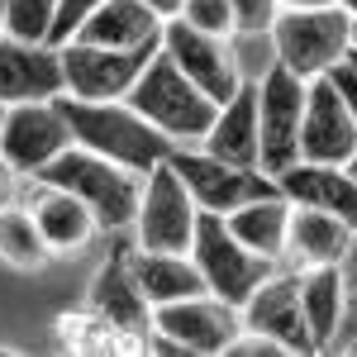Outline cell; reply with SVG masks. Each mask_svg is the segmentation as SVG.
Wrapping results in <instances>:
<instances>
[{
    "label": "cell",
    "instance_id": "obj_1",
    "mask_svg": "<svg viewBox=\"0 0 357 357\" xmlns=\"http://www.w3.org/2000/svg\"><path fill=\"white\" fill-rule=\"evenodd\" d=\"M53 105L62 110L67 129H72V143H82L91 153L110 158V162L129 167V172H153L158 162L172 158V138L162 129H153L143 114L129 105V100H77V96H53Z\"/></svg>",
    "mask_w": 357,
    "mask_h": 357
},
{
    "label": "cell",
    "instance_id": "obj_6",
    "mask_svg": "<svg viewBox=\"0 0 357 357\" xmlns=\"http://www.w3.org/2000/svg\"><path fill=\"white\" fill-rule=\"evenodd\" d=\"M243 329L238 305L220 301L210 291L186 296V301L153 305V333H148V353H200L215 357L229 348V338Z\"/></svg>",
    "mask_w": 357,
    "mask_h": 357
},
{
    "label": "cell",
    "instance_id": "obj_15",
    "mask_svg": "<svg viewBox=\"0 0 357 357\" xmlns=\"http://www.w3.org/2000/svg\"><path fill=\"white\" fill-rule=\"evenodd\" d=\"M357 148V124L343 96L333 91L329 77H310L305 86V119H301V158L296 162H348Z\"/></svg>",
    "mask_w": 357,
    "mask_h": 357
},
{
    "label": "cell",
    "instance_id": "obj_8",
    "mask_svg": "<svg viewBox=\"0 0 357 357\" xmlns=\"http://www.w3.org/2000/svg\"><path fill=\"white\" fill-rule=\"evenodd\" d=\"M195 220H200V205L186 191L181 172L167 162H158L153 172H143V191H138V248H153V252H191L195 238Z\"/></svg>",
    "mask_w": 357,
    "mask_h": 357
},
{
    "label": "cell",
    "instance_id": "obj_7",
    "mask_svg": "<svg viewBox=\"0 0 357 357\" xmlns=\"http://www.w3.org/2000/svg\"><path fill=\"white\" fill-rule=\"evenodd\" d=\"M305 77L286 62H272L257 77V167L276 176L301 158V119H305Z\"/></svg>",
    "mask_w": 357,
    "mask_h": 357
},
{
    "label": "cell",
    "instance_id": "obj_17",
    "mask_svg": "<svg viewBox=\"0 0 357 357\" xmlns=\"http://www.w3.org/2000/svg\"><path fill=\"white\" fill-rule=\"evenodd\" d=\"M276 186L291 205L324 210L357 234V181L338 162H291L286 172H276Z\"/></svg>",
    "mask_w": 357,
    "mask_h": 357
},
{
    "label": "cell",
    "instance_id": "obj_5",
    "mask_svg": "<svg viewBox=\"0 0 357 357\" xmlns=\"http://www.w3.org/2000/svg\"><path fill=\"white\" fill-rule=\"evenodd\" d=\"M191 262L200 267V276H205V291L220 296V301H229V305H243L248 296L281 267V262H272V257L243 248L234 234H229L224 215H210V210H200V220H195Z\"/></svg>",
    "mask_w": 357,
    "mask_h": 357
},
{
    "label": "cell",
    "instance_id": "obj_30",
    "mask_svg": "<svg viewBox=\"0 0 357 357\" xmlns=\"http://www.w3.org/2000/svg\"><path fill=\"white\" fill-rule=\"evenodd\" d=\"M100 5H105V0H57V24H53V38H48V43H53V48L67 43V38L86 24V15L100 10Z\"/></svg>",
    "mask_w": 357,
    "mask_h": 357
},
{
    "label": "cell",
    "instance_id": "obj_35",
    "mask_svg": "<svg viewBox=\"0 0 357 357\" xmlns=\"http://www.w3.org/2000/svg\"><path fill=\"white\" fill-rule=\"evenodd\" d=\"M314 5H338V0H281V10H314Z\"/></svg>",
    "mask_w": 357,
    "mask_h": 357
},
{
    "label": "cell",
    "instance_id": "obj_21",
    "mask_svg": "<svg viewBox=\"0 0 357 357\" xmlns=\"http://www.w3.org/2000/svg\"><path fill=\"white\" fill-rule=\"evenodd\" d=\"M72 38L100 48H148V43H162V20L143 0H105L100 10L86 15V24Z\"/></svg>",
    "mask_w": 357,
    "mask_h": 357
},
{
    "label": "cell",
    "instance_id": "obj_11",
    "mask_svg": "<svg viewBox=\"0 0 357 357\" xmlns=\"http://www.w3.org/2000/svg\"><path fill=\"white\" fill-rule=\"evenodd\" d=\"M162 53L172 57V62H176V67L215 100V105H224V100L243 86L238 57H234V38L191 29L186 20H167L162 24Z\"/></svg>",
    "mask_w": 357,
    "mask_h": 357
},
{
    "label": "cell",
    "instance_id": "obj_36",
    "mask_svg": "<svg viewBox=\"0 0 357 357\" xmlns=\"http://www.w3.org/2000/svg\"><path fill=\"white\" fill-rule=\"evenodd\" d=\"M343 172H348V176H353V181H357V148H353V153H348V162H343Z\"/></svg>",
    "mask_w": 357,
    "mask_h": 357
},
{
    "label": "cell",
    "instance_id": "obj_10",
    "mask_svg": "<svg viewBox=\"0 0 357 357\" xmlns=\"http://www.w3.org/2000/svg\"><path fill=\"white\" fill-rule=\"evenodd\" d=\"M172 167L181 172L186 191L195 195L200 210L210 215H229L248 200H262V195H276V176H267L262 167H234L224 158H210L205 148H172Z\"/></svg>",
    "mask_w": 357,
    "mask_h": 357
},
{
    "label": "cell",
    "instance_id": "obj_31",
    "mask_svg": "<svg viewBox=\"0 0 357 357\" xmlns=\"http://www.w3.org/2000/svg\"><path fill=\"white\" fill-rule=\"evenodd\" d=\"M224 353L229 357H291L276 338H267V333H257V329H238L234 338H229Z\"/></svg>",
    "mask_w": 357,
    "mask_h": 357
},
{
    "label": "cell",
    "instance_id": "obj_28",
    "mask_svg": "<svg viewBox=\"0 0 357 357\" xmlns=\"http://www.w3.org/2000/svg\"><path fill=\"white\" fill-rule=\"evenodd\" d=\"M338 272H343V324H338L333 348H343L357 333V234H353V243H348V252H343V262H338Z\"/></svg>",
    "mask_w": 357,
    "mask_h": 357
},
{
    "label": "cell",
    "instance_id": "obj_18",
    "mask_svg": "<svg viewBox=\"0 0 357 357\" xmlns=\"http://www.w3.org/2000/svg\"><path fill=\"white\" fill-rule=\"evenodd\" d=\"M91 310L105 324L134 333V338H148L153 333V305L143 301L134 272H129V252H114L110 262L96 272V281H91Z\"/></svg>",
    "mask_w": 357,
    "mask_h": 357
},
{
    "label": "cell",
    "instance_id": "obj_25",
    "mask_svg": "<svg viewBox=\"0 0 357 357\" xmlns=\"http://www.w3.org/2000/svg\"><path fill=\"white\" fill-rule=\"evenodd\" d=\"M48 257H53V248L43 243L24 200L5 205L0 210V262H10L15 272H38V267H48Z\"/></svg>",
    "mask_w": 357,
    "mask_h": 357
},
{
    "label": "cell",
    "instance_id": "obj_2",
    "mask_svg": "<svg viewBox=\"0 0 357 357\" xmlns=\"http://www.w3.org/2000/svg\"><path fill=\"white\" fill-rule=\"evenodd\" d=\"M129 105H134L153 129H162L176 148H200V138L210 134V124H215V100L200 91V86L172 62V57L158 48V53L148 57V67L138 72V82L129 86V96H124Z\"/></svg>",
    "mask_w": 357,
    "mask_h": 357
},
{
    "label": "cell",
    "instance_id": "obj_32",
    "mask_svg": "<svg viewBox=\"0 0 357 357\" xmlns=\"http://www.w3.org/2000/svg\"><path fill=\"white\" fill-rule=\"evenodd\" d=\"M324 77H329L333 91L343 96V105H348V114H353V124H357V57L343 53V57L329 67V72H324Z\"/></svg>",
    "mask_w": 357,
    "mask_h": 357
},
{
    "label": "cell",
    "instance_id": "obj_33",
    "mask_svg": "<svg viewBox=\"0 0 357 357\" xmlns=\"http://www.w3.org/2000/svg\"><path fill=\"white\" fill-rule=\"evenodd\" d=\"M20 191H24V172H15V167L0 158V210H5V205H15Z\"/></svg>",
    "mask_w": 357,
    "mask_h": 357
},
{
    "label": "cell",
    "instance_id": "obj_12",
    "mask_svg": "<svg viewBox=\"0 0 357 357\" xmlns=\"http://www.w3.org/2000/svg\"><path fill=\"white\" fill-rule=\"evenodd\" d=\"M62 148H72V129L53 100H20L5 105V124H0V158L15 172H43Z\"/></svg>",
    "mask_w": 357,
    "mask_h": 357
},
{
    "label": "cell",
    "instance_id": "obj_37",
    "mask_svg": "<svg viewBox=\"0 0 357 357\" xmlns=\"http://www.w3.org/2000/svg\"><path fill=\"white\" fill-rule=\"evenodd\" d=\"M338 5H343V10H348V15H357V0H338Z\"/></svg>",
    "mask_w": 357,
    "mask_h": 357
},
{
    "label": "cell",
    "instance_id": "obj_39",
    "mask_svg": "<svg viewBox=\"0 0 357 357\" xmlns=\"http://www.w3.org/2000/svg\"><path fill=\"white\" fill-rule=\"evenodd\" d=\"M348 53H353V57H357V48H348Z\"/></svg>",
    "mask_w": 357,
    "mask_h": 357
},
{
    "label": "cell",
    "instance_id": "obj_29",
    "mask_svg": "<svg viewBox=\"0 0 357 357\" xmlns=\"http://www.w3.org/2000/svg\"><path fill=\"white\" fill-rule=\"evenodd\" d=\"M229 5H234L238 33H272L276 15H281V0H229Z\"/></svg>",
    "mask_w": 357,
    "mask_h": 357
},
{
    "label": "cell",
    "instance_id": "obj_26",
    "mask_svg": "<svg viewBox=\"0 0 357 357\" xmlns=\"http://www.w3.org/2000/svg\"><path fill=\"white\" fill-rule=\"evenodd\" d=\"M57 24V0H0V33L24 38V43H48Z\"/></svg>",
    "mask_w": 357,
    "mask_h": 357
},
{
    "label": "cell",
    "instance_id": "obj_22",
    "mask_svg": "<svg viewBox=\"0 0 357 357\" xmlns=\"http://www.w3.org/2000/svg\"><path fill=\"white\" fill-rule=\"evenodd\" d=\"M129 272H134L138 291L148 305H167V301H186L205 291V276L191 262V252H153V248H138L129 252Z\"/></svg>",
    "mask_w": 357,
    "mask_h": 357
},
{
    "label": "cell",
    "instance_id": "obj_14",
    "mask_svg": "<svg viewBox=\"0 0 357 357\" xmlns=\"http://www.w3.org/2000/svg\"><path fill=\"white\" fill-rule=\"evenodd\" d=\"M24 210L33 215L38 224V234H43V243L53 248V257H67V252H82L96 234H100V224L91 215V205L77 200L72 191H62L53 181H43V176H24Z\"/></svg>",
    "mask_w": 357,
    "mask_h": 357
},
{
    "label": "cell",
    "instance_id": "obj_3",
    "mask_svg": "<svg viewBox=\"0 0 357 357\" xmlns=\"http://www.w3.org/2000/svg\"><path fill=\"white\" fill-rule=\"evenodd\" d=\"M33 176H43V181H53L62 191H72L77 200L91 205V215L100 229H129L138 215V191H143V176L129 172V167L110 162V158H100V153H91L82 143H72V148H62L53 162L43 167V172H33Z\"/></svg>",
    "mask_w": 357,
    "mask_h": 357
},
{
    "label": "cell",
    "instance_id": "obj_38",
    "mask_svg": "<svg viewBox=\"0 0 357 357\" xmlns=\"http://www.w3.org/2000/svg\"><path fill=\"white\" fill-rule=\"evenodd\" d=\"M353 48H357V15H353Z\"/></svg>",
    "mask_w": 357,
    "mask_h": 357
},
{
    "label": "cell",
    "instance_id": "obj_9",
    "mask_svg": "<svg viewBox=\"0 0 357 357\" xmlns=\"http://www.w3.org/2000/svg\"><path fill=\"white\" fill-rule=\"evenodd\" d=\"M162 43L148 48H100V43H82L67 38L57 43V62H62V91L77 100H124L138 72L148 67V57Z\"/></svg>",
    "mask_w": 357,
    "mask_h": 357
},
{
    "label": "cell",
    "instance_id": "obj_24",
    "mask_svg": "<svg viewBox=\"0 0 357 357\" xmlns=\"http://www.w3.org/2000/svg\"><path fill=\"white\" fill-rule=\"evenodd\" d=\"M224 224H229V234H234L243 248L281 262V252H286V224H291V200H286L281 191L262 195V200H248V205H238V210H229Z\"/></svg>",
    "mask_w": 357,
    "mask_h": 357
},
{
    "label": "cell",
    "instance_id": "obj_16",
    "mask_svg": "<svg viewBox=\"0 0 357 357\" xmlns=\"http://www.w3.org/2000/svg\"><path fill=\"white\" fill-rule=\"evenodd\" d=\"M62 96V62L53 43H24L0 33V100H53Z\"/></svg>",
    "mask_w": 357,
    "mask_h": 357
},
{
    "label": "cell",
    "instance_id": "obj_27",
    "mask_svg": "<svg viewBox=\"0 0 357 357\" xmlns=\"http://www.w3.org/2000/svg\"><path fill=\"white\" fill-rule=\"evenodd\" d=\"M191 29H205V33H220V38H234L238 24H234V5L229 0H181V15Z\"/></svg>",
    "mask_w": 357,
    "mask_h": 357
},
{
    "label": "cell",
    "instance_id": "obj_4",
    "mask_svg": "<svg viewBox=\"0 0 357 357\" xmlns=\"http://www.w3.org/2000/svg\"><path fill=\"white\" fill-rule=\"evenodd\" d=\"M353 48V15L343 5H314V10H281L272 24V53L296 77H324L338 57Z\"/></svg>",
    "mask_w": 357,
    "mask_h": 357
},
{
    "label": "cell",
    "instance_id": "obj_23",
    "mask_svg": "<svg viewBox=\"0 0 357 357\" xmlns=\"http://www.w3.org/2000/svg\"><path fill=\"white\" fill-rule=\"evenodd\" d=\"M301 310L305 324H310V338H314V353H333V338L343 324V272H338V262L301 272Z\"/></svg>",
    "mask_w": 357,
    "mask_h": 357
},
{
    "label": "cell",
    "instance_id": "obj_13",
    "mask_svg": "<svg viewBox=\"0 0 357 357\" xmlns=\"http://www.w3.org/2000/svg\"><path fill=\"white\" fill-rule=\"evenodd\" d=\"M238 319H243V329L276 338L286 353H314V338H310V324H305V310H301V272L296 267H276L238 305Z\"/></svg>",
    "mask_w": 357,
    "mask_h": 357
},
{
    "label": "cell",
    "instance_id": "obj_19",
    "mask_svg": "<svg viewBox=\"0 0 357 357\" xmlns=\"http://www.w3.org/2000/svg\"><path fill=\"white\" fill-rule=\"evenodd\" d=\"M353 243V229L343 220H333L324 210H310V205H291V224H286V252H281V267H329L343 262V252Z\"/></svg>",
    "mask_w": 357,
    "mask_h": 357
},
{
    "label": "cell",
    "instance_id": "obj_34",
    "mask_svg": "<svg viewBox=\"0 0 357 357\" xmlns=\"http://www.w3.org/2000/svg\"><path fill=\"white\" fill-rule=\"evenodd\" d=\"M143 5H148V10H153V15H158V20H176V15H181V0H143Z\"/></svg>",
    "mask_w": 357,
    "mask_h": 357
},
{
    "label": "cell",
    "instance_id": "obj_20",
    "mask_svg": "<svg viewBox=\"0 0 357 357\" xmlns=\"http://www.w3.org/2000/svg\"><path fill=\"white\" fill-rule=\"evenodd\" d=\"M200 148L234 167H257V82H243L215 110V124L200 138Z\"/></svg>",
    "mask_w": 357,
    "mask_h": 357
}]
</instances>
